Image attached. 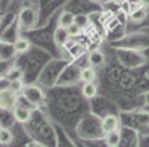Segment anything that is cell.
Listing matches in <instances>:
<instances>
[{
  "instance_id": "obj_1",
  "label": "cell",
  "mask_w": 149,
  "mask_h": 147,
  "mask_svg": "<svg viewBox=\"0 0 149 147\" xmlns=\"http://www.w3.org/2000/svg\"><path fill=\"white\" fill-rule=\"evenodd\" d=\"M16 103H18V93H15L9 87L0 90V109L13 110Z\"/></svg>"
},
{
  "instance_id": "obj_2",
  "label": "cell",
  "mask_w": 149,
  "mask_h": 147,
  "mask_svg": "<svg viewBox=\"0 0 149 147\" xmlns=\"http://www.w3.org/2000/svg\"><path fill=\"white\" fill-rule=\"evenodd\" d=\"M22 96H24V99H25L28 103H31V104H38V103L43 101V99H45L43 91H41L38 87H36V86L24 87Z\"/></svg>"
},
{
  "instance_id": "obj_3",
  "label": "cell",
  "mask_w": 149,
  "mask_h": 147,
  "mask_svg": "<svg viewBox=\"0 0 149 147\" xmlns=\"http://www.w3.org/2000/svg\"><path fill=\"white\" fill-rule=\"evenodd\" d=\"M100 127H102V130H103L105 134L112 133V131H117V130L120 128V119H118L115 115H108V116H105V118L102 119Z\"/></svg>"
},
{
  "instance_id": "obj_4",
  "label": "cell",
  "mask_w": 149,
  "mask_h": 147,
  "mask_svg": "<svg viewBox=\"0 0 149 147\" xmlns=\"http://www.w3.org/2000/svg\"><path fill=\"white\" fill-rule=\"evenodd\" d=\"M19 22L22 28H31L36 22V12L31 9H22L19 13Z\"/></svg>"
},
{
  "instance_id": "obj_5",
  "label": "cell",
  "mask_w": 149,
  "mask_h": 147,
  "mask_svg": "<svg viewBox=\"0 0 149 147\" xmlns=\"http://www.w3.org/2000/svg\"><path fill=\"white\" fill-rule=\"evenodd\" d=\"M12 112H13V118L21 124H25L31 119V109L27 108V106H18L16 104Z\"/></svg>"
},
{
  "instance_id": "obj_6",
  "label": "cell",
  "mask_w": 149,
  "mask_h": 147,
  "mask_svg": "<svg viewBox=\"0 0 149 147\" xmlns=\"http://www.w3.org/2000/svg\"><path fill=\"white\" fill-rule=\"evenodd\" d=\"M72 24H75V16L71 13V12H62L59 19H58V25L59 28H63V30H68Z\"/></svg>"
},
{
  "instance_id": "obj_7",
  "label": "cell",
  "mask_w": 149,
  "mask_h": 147,
  "mask_svg": "<svg viewBox=\"0 0 149 147\" xmlns=\"http://www.w3.org/2000/svg\"><path fill=\"white\" fill-rule=\"evenodd\" d=\"M89 63H90V66H93V68L102 66V65L105 63V55H103L100 50H93V52L89 55Z\"/></svg>"
},
{
  "instance_id": "obj_8",
  "label": "cell",
  "mask_w": 149,
  "mask_h": 147,
  "mask_svg": "<svg viewBox=\"0 0 149 147\" xmlns=\"http://www.w3.org/2000/svg\"><path fill=\"white\" fill-rule=\"evenodd\" d=\"M80 79L83 82H93L96 79V71L93 66H89V68H83L80 71Z\"/></svg>"
},
{
  "instance_id": "obj_9",
  "label": "cell",
  "mask_w": 149,
  "mask_h": 147,
  "mask_svg": "<svg viewBox=\"0 0 149 147\" xmlns=\"http://www.w3.org/2000/svg\"><path fill=\"white\" fill-rule=\"evenodd\" d=\"M81 93L86 99H93L97 94V86L95 82H84L83 88H81Z\"/></svg>"
},
{
  "instance_id": "obj_10",
  "label": "cell",
  "mask_w": 149,
  "mask_h": 147,
  "mask_svg": "<svg viewBox=\"0 0 149 147\" xmlns=\"http://www.w3.org/2000/svg\"><path fill=\"white\" fill-rule=\"evenodd\" d=\"M145 18H146V9L143 6H137L130 10V19L133 22H142Z\"/></svg>"
},
{
  "instance_id": "obj_11",
  "label": "cell",
  "mask_w": 149,
  "mask_h": 147,
  "mask_svg": "<svg viewBox=\"0 0 149 147\" xmlns=\"http://www.w3.org/2000/svg\"><path fill=\"white\" fill-rule=\"evenodd\" d=\"M30 47H31V44L27 38H18L13 43V52H16V53H25L30 50Z\"/></svg>"
},
{
  "instance_id": "obj_12",
  "label": "cell",
  "mask_w": 149,
  "mask_h": 147,
  "mask_svg": "<svg viewBox=\"0 0 149 147\" xmlns=\"http://www.w3.org/2000/svg\"><path fill=\"white\" fill-rule=\"evenodd\" d=\"M120 140H121V134L120 131H112V133H108L105 135V141L108 144V147H118L120 144Z\"/></svg>"
},
{
  "instance_id": "obj_13",
  "label": "cell",
  "mask_w": 149,
  "mask_h": 147,
  "mask_svg": "<svg viewBox=\"0 0 149 147\" xmlns=\"http://www.w3.org/2000/svg\"><path fill=\"white\" fill-rule=\"evenodd\" d=\"M12 140H13V134L10 133V130L8 128L0 130V144H10Z\"/></svg>"
},
{
  "instance_id": "obj_14",
  "label": "cell",
  "mask_w": 149,
  "mask_h": 147,
  "mask_svg": "<svg viewBox=\"0 0 149 147\" xmlns=\"http://www.w3.org/2000/svg\"><path fill=\"white\" fill-rule=\"evenodd\" d=\"M8 87L10 90H13L15 93H19V91L24 90V84H22V81H21V79H12V81H9Z\"/></svg>"
},
{
  "instance_id": "obj_15",
  "label": "cell",
  "mask_w": 149,
  "mask_h": 147,
  "mask_svg": "<svg viewBox=\"0 0 149 147\" xmlns=\"http://www.w3.org/2000/svg\"><path fill=\"white\" fill-rule=\"evenodd\" d=\"M67 31H68V35H71V37H77V35L80 34L81 28H80L77 24H72V25H71V27H70Z\"/></svg>"
},
{
  "instance_id": "obj_16",
  "label": "cell",
  "mask_w": 149,
  "mask_h": 147,
  "mask_svg": "<svg viewBox=\"0 0 149 147\" xmlns=\"http://www.w3.org/2000/svg\"><path fill=\"white\" fill-rule=\"evenodd\" d=\"M30 147H45L43 144H38V143H33V144H30Z\"/></svg>"
},
{
  "instance_id": "obj_17",
  "label": "cell",
  "mask_w": 149,
  "mask_h": 147,
  "mask_svg": "<svg viewBox=\"0 0 149 147\" xmlns=\"http://www.w3.org/2000/svg\"><path fill=\"white\" fill-rule=\"evenodd\" d=\"M2 128H3V127H2V124H0V130H2Z\"/></svg>"
}]
</instances>
